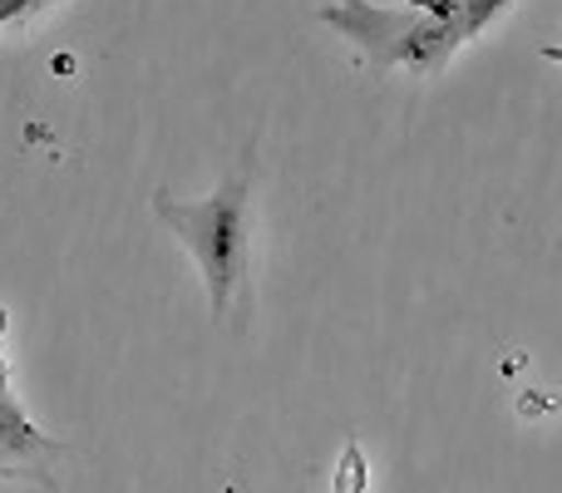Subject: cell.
<instances>
[{
    "label": "cell",
    "instance_id": "8992f818",
    "mask_svg": "<svg viewBox=\"0 0 562 493\" xmlns=\"http://www.w3.org/2000/svg\"><path fill=\"white\" fill-rule=\"evenodd\" d=\"M55 0H0V25H20V20H35L40 10H49Z\"/></svg>",
    "mask_w": 562,
    "mask_h": 493
},
{
    "label": "cell",
    "instance_id": "5b68a950",
    "mask_svg": "<svg viewBox=\"0 0 562 493\" xmlns=\"http://www.w3.org/2000/svg\"><path fill=\"white\" fill-rule=\"evenodd\" d=\"M498 10H508V0H459V35H464V45L498 15Z\"/></svg>",
    "mask_w": 562,
    "mask_h": 493
},
{
    "label": "cell",
    "instance_id": "6da1fadb",
    "mask_svg": "<svg viewBox=\"0 0 562 493\" xmlns=\"http://www.w3.org/2000/svg\"><path fill=\"white\" fill-rule=\"evenodd\" d=\"M247 173H252V148L207 198H154L158 223L198 257V271L207 281V306L217 321L233 311V296L247 287Z\"/></svg>",
    "mask_w": 562,
    "mask_h": 493
},
{
    "label": "cell",
    "instance_id": "52a82bcc",
    "mask_svg": "<svg viewBox=\"0 0 562 493\" xmlns=\"http://www.w3.org/2000/svg\"><path fill=\"white\" fill-rule=\"evenodd\" d=\"M0 336H5V311H0ZM0 400H10V370H5V356H0Z\"/></svg>",
    "mask_w": 562,
    "mask_h": 493
},
{
    "label": "cell",
    "instance_id": "ba28073f",
    "mask_svg": "<svg viewBox=\"0 0 562 493\" xmlns=\"http://www.w3.org/2000/svg\"><path fill=\"white\" fill-rule=\"evenodd\" d=\"M543 59H553V65H562V45H548V49H543Z\"/></svg>",
    "mask_w": 562,
    "mask_h": 493
},
{
    "label": "cell",
    "instance_id": "7a4b0ae2",
    "mask_svg": "<svg viewBox=\"0 0 562 493\" xmlns=\"http://www.w3.org/2000/svg\"><path fill=\"white\" fill-rule=\"evenodd\" d=\"M321 20L346 40L370 69H409V75L429 79L449 65L464 35L459 20H439L425 10H390L370 5V0H326Z\"/></svg>",
    "mask_w": 562,
    "mask_h": 493
},
{
    "label": "cell",
    "instance_id": "3957f363",
    "mask_svg": "<svg viewBox=\"0 0 562 493\" xmlns=\"http://www.w3.org/2000/svg\"><path fill=\"white\" fill-rule=\"evenodd\" d=\"M65 455V445L40 435L15 400H0V479H40L49 484V469Z\"/></svg>",
    "mask_w": 562,
    "mask_h": 493
},
{
    "label": "cell",
    "instance_id": "277c9868",
    "mask_svg": "<svg viewBox=\"0 0 562 493\" xmlns=\"http://www.w3.org/2000/svg\"><path fill=\"white\" fill-rule=\"evenodd\" d=\"M370 489V459L360 449V439H346L336 459V474H330V493H366Z\"/></svg>",
    "mask_w": 562,
    "mask_h": 493
}]
</instances>
